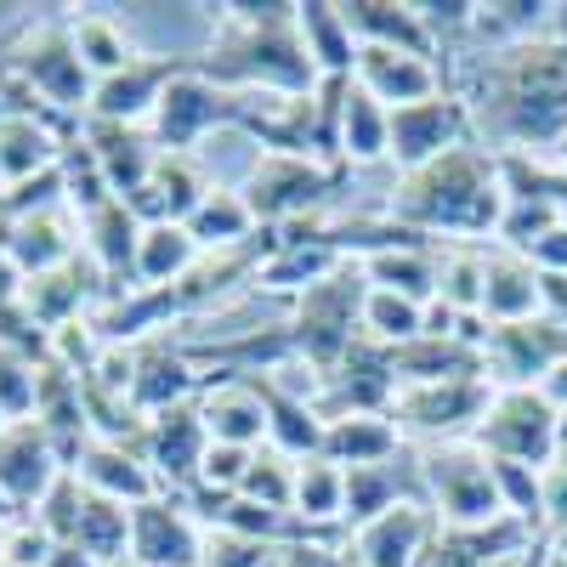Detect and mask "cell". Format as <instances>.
Here are the masks:
<instances>
[{"label": "cell", "mask_w": 567, "mask_h": 567, "mask_svg": "<svg viewBox=\"0 0 567 567\" xmlns=\"http://www.w3.org/2000/svg\"><path fill=\"white\" fill-rule=\"evenodd\" d=\"M567 528V460H550L539 471V539Z\"/></svg>", "instance_id": "44"}, {"label": "cell", "mask_w": 567, "mask_h": 567, "mask_svg": "<svg viewBox=\"0 0 567 567\" xmlns=\"http://www.w3.org/2000/svg\"><path fill=\"white\" fill-rule=\"evenodd\" d=\"M0 250L23 278H40L63 261L80 256V216L69 205H45L29 216H7L0 221Z\"/></svg>", "instance_id": "18"}, {"label": "cell", "mask_w": 567, "mask_h": 567, "mask_svg": "<svg viewBox=\"0 0 567 567\" xmlns=\"http://www.w3.org/2000/svg\"><path fill=\"white\" fill-rule=\"evenodd\" d=\"M210 187H216V176H210V165H205L199 154H159L154 176L142 182L125 205L136 210V221H142V227H159V221L187 227V216H194V210L205 205Z\"/></svg>", "instance_id": "21"}, {"label": "cell", "mask_w": 567, "mask_h": 567, "mask_svg": "<svg viewBox=\"0 0 567 567\" xmlns=\"http://www.w3.org/2000/svg\"><path fill=\"white\" fill-rule=\"evenodd\" d=\"M296 465H301V460L278 454V449H256L245 483H239V499L272 505V511H296Z\"/></svg>", "instance_id": "41"}, {"label": "cell", "mask_w": 567, "mask_h": 567, "mask_svg": "<svg viewBox=\"0 0 567 567\" xmlns=\"http://www.w3.org/2000/svg\"><path fill=\"white\" fill-rule=\"evenodd\" d=\"M205 80L239 97H307L318 69L301 40L296 7H210V45L194 63Z\"/></svg>", "instance_id": "3"}, {"label": "cell", "mask_w": 567, "mask_h": 567, "mask_svg": "<svg viewBox=\"0 0 567 567\" xmlns=\"http://www.w3.org/2000/svg\"><path fill=\"white\" fill-rule=\"evenodd\" d=\"M352 85L369 91L381 109H409V103H425V97H443L449 91L443 63L414 58V52H392V45H358Z\"/></svg>", "instance_id": "17"}, {"label": "cell", "mask_w": 567, "mask_h": 567, "mask_svg": "<svg viewBox=\"0 0 567 567\" xmlns=\"http://www.w3.org/2000/svg\"><path fill=\"white\" fill-rule=\"evenodd\" d=\"M187 233H194V245H199L205 256H216V250L250 245L256 233H261V221H256V210H250V199L239 194V187H233V182H216L210 194H205V205L187 216Z\"/></svg>", "instance_id": "34"}, {"label": "cell", "mask_w": 567, "mask_h": 567, "mask_svg": "<svg viewBox=\"0 0 567 567\" xmlns=\"http://www.w3.org/2000/svg\"><path fill=\"white\" fill-rule=\"evenodd\" d=\"M199 245L194 233L176 227V221H159V227H142L136 239V272H131V290H171V284H182L187 272L199 267Z\"/></svg>", "instance_id": "32"}, {"label": "cell", "mask_w": 567, "mask_h": 567, "mask_svg": "<svg viewBox=\"0 0 567 567\" xmlns=\"http://www.w3.org/2000/svg\"><path fill=\"white\" fill-rule=\"evenodd\" d=\"M363 296H369V278L358 261H341L323 284L301 290L290 301V341H296V363H307L312 374H329L347 347L363 336Z\"/></svg>", "instance_id": "4"}, {"label": "cell", "mask_w": 567, "mask_h": 567, "mask_svg": "<svg viewBox=\"0 0 567 567\" xmlns=\"http://www.w3.org/2000/svg\"><path fill=\"white\" fill-rule=\"evenodd\" d=\"M296 516L312 528H336L347 534V471L336 460H301L296 465Z\"/></svg>", "instance_id": "36"}, {"label": "cell", "mask_w": 567, "mask_h": 567, "mask_svg": "<svg viewBox=\"0 0 567 567\" xmlns=\"http://www.w3.org/2000/svg\"><path fill=\"white\" fill-rule=\"evenodd\" d=\"M363 336L381 341L386 352H398L414 336H425V307L409 296H392V290H369L363 296Z\"/></svg>", "instance_id": "39"}, {"label": "cell", "mask_w": 567, "mask_h": 567, "mask_svg": "<svg viewBox=\"0 0 567 567\" xmlns=\"http://www.w3.org/2000/svg\"><path fill=\"white\" fill-rule=\"evenodd\" d=\"M516 567H556V561H550V550H545V539H539V545H528L523 556H516Z\"/></svg>", "instance_id": "49"}, {"label": "cell", "mask_w": 567, "mask_h": 567, "mask_svg": "<svg viewBox=\"0 0 567 567\" xmlns=\"http://www.w3.org/2000/svg\"><path fill=\"white\" fill-rule=\"evenodd\" d=\"M437 261H443V245H414V250H381V256H363V278L369 290H392V296H409L420 307L437 301Z\"/></svg>", "instance_id": "35"}, {"label": "cell", "mask_w": 567, "mask_h": 567, "mask_svg": "<svg viewBox=\"0 0 567 567\" xmlns=\"http://www.w3.org/2000/svg\"><path fill=\"white\" fill-rule=\"evenodd\" d=\"M136 449H142V460L154 465V477L165 483V494L194 488L199 465H205V449H210V432H205V420H199V403H182V409L154 414L148 425H142Z\"/></svg>", "instance_id": "15"}, {"label": "cell", "mask_w": 567, "mask_h": 567, "mask_svg": "<svg viewBox=\"0 0 567 567\" xmlns=\"http://www.w3.org/2000/svg\"><path fill=\"white\" fill-rule=\"evenodd\" d=\"M205 392V374L199 363L187 358L182 341L171 336H154V341H142L136 347V374H131V409L142 420H154L165 409H182V403H194Z\"/></svg>", "instance_id": "16"}, {"label": "cell", "mask_w": 567, "mask_h": 567, "mask_svg": "<svg viewBox=\"0 0 567 567\" xmlns=\"http://www.w3.org/2000/svg\"><path fill=\"white\" fill-rule=\"evenodd\" d=\"M12 109H18V103H12V91H7V80H0V120H7Z\"/></svg>", "instance_id": "51"}, {"label": "cell", "mask_w": 567, "mask_h": 567, "mask_svg": "<svg viewBox=\"0 0 567 567\" xmlns=\"http://www.w3.org/2000/svg\"><path fill=\"white\" fill-rule=\"evenodd\" d=\"M63 471H69V460L40 420H12L7 432H0V499L18 516H29L45 494H52L63 483Z\"/></svg>", "instance_id": "11"}, {"label": "cell", "mask_w": 567, "mask_h": 567, "mask_svg": "<svg viewBox=\"0 0 567 567\" xmlns=\"http://www.w3.org/2000/svg\"><path fill=\"white\" fill-rule=\"evenodd\" d=\"M398 386H443V381H477L488 374L483 352L460 336H414L409 347L392 352Z\"/></svg>", "instance_id": "28"}, {"label": "cell", "mask_w": 567, "mask_h": 567, "mask_svg": "<svg viewBox=\"0 0 567 567\" xmlns=\"http://www.w3.org/2000/svg\"><path fill=\"white\" fill-rule=\"evenodd\" d=\"M187 69H194V63H176V58H136L131 69H120V74L97 80V91H91V109H85V120H109V125H142V131H148V120H154L159 97L171 91V80H176V74H187Z\"/></svg>", "instance_id": "19"}, {"label": "cell", "mask_w": 567, "mask_h": 567, "mask_svg": "<svg viewBox=\"0 0 567 567\" xmlns=\"http://www.w3.org/2000/svg\"><path fill=\"white\" fill-rule=\"evenodd\" d=\"M483 363L494 386H545V374L567 363V323L550 312L523 323H488Z\"/></svg>", "instance_id": "10"}, {"label": "cell", "mask_w": 567, "mask_h": 567, "mask_svg": "<svg viewBox=\"0 0 567 567\" xmlns=\"http://www.w3.org/2000/svg\"><path fill=\"white\" fill-rule=\"evenodd\" d=\"M80 125H58L45 114H29V109H12L0 120V194H12V187L45 176L63 165V148Z\"/></svg>", "instance_id": "22"}, {"label": "cell", "mask_w": 567, "mask_h": 567, "mask_svg": "<svg viewBox=\"0 0 567 567\" xmlns=\"http://www.w3.org/2000/svg\"><path fill=\"white\" fill-rule=\"evenodd\" d=\"M136 239H142V221L125 199H109L97 205L85 221H80V250L97 261V272L109 278L114 301L131 296V272H136Z\"/></svg>", "instance_id": "26"}, {"label": "cell", "mask_w": 567, "mask_h": 567, "mask_svg": "<svg viewBox=\"0 0 567 567\" xmlns=\"http://www.w3.org/2000/svg\"><path fill=\"white\" fill-rule=\"evenodd\" d=\"M392 165V109H381L369 91L347 85L341 109V171H374Z\"/></svg>", "instance_id": "33"}, {"label": "cell", "mask_w": 567, "mask_h": 567, "mask_svg": "<svg viewBox=\"0 0 567 567\" xmlns=\"http://www.w3.org/2000/svg\"><path fill=\"white\" fill-rule=\"evenodd\" d=\"M103 567H136V561H131V556H120V561H103Z\"/></svg>", "instance_id": "53"}, {"label": "cell", "mask_w": 567, "mask_h": 567, "mask_svg": "<svg viewBox=\"0 0 567 567\" xmlns=\"http://www.w3.org/2000/svg\"><path fill=\"white\" fill-rule=\"evenodd\" d=\"M545 550H550V561H561V567H567V528H561V534H550V539H545Z\"/></svg>", "instance_id": "50"}, {"label": "cell", "mask_w": 567, "mask_h": 567, "mask_svg": "<svg viewBox=\"0 0 567 567\" xmlns=\"http://www.w3.org/2000/svg\"><path fill=\"white\" fill-rule=\"evenodd\" d=\"M80 142L91 148V159H97L103 182L114 199H131L142 182L154 176L159 165V142L142 131V125H109V120H80Z\"/></svg>", "instance_id": "24"}, {"label": "cell", "mask_w": 567, "mask_h": 567, "mask_svg": "<svg viewBox=\"0 0 567 567\" xmlns=\"http://www.w3.org/2000/svg\"><path fill=\"white\" fill-rule=\"evenodd\" d=\"M488 567H516V556H505V561H488Z\"/></svg>", "instance_id": "54"}, {"label": "cell", "mask_w": 567, "mask_h": 567, "mask_svg": "<svg viewBox=\"0 0 567 567\" xmlns=\"http://www.w3.org/2000/svg\"><path fill=\"white\" fill-rule=\"evenodd\" d=\"M0 567H7V545H0Z\"/></svg>", "instance_id": "56"}, {"label": "cell", "mask_w": 567, "mask_h": 567, "mask_svg": "<svg viewBox=\"0 0 567 567\" xmlns=\"http://www.w3.org/2000/svg\"><path fill=\"white\" fill-rule=\"evenodd\" d=\"M341 165H323V159H307V154H256L239 194L250 199L256 221L267 233H284V227H301V221H318V210L336 199L341 187Z\"/></svg>", "instance_id": "6"}, {"label": "cell", "mask_w": 567, "mask_h": 567, "mask_svg": "<svg viewBox=\"0 0 567 567\" xmlns=\"http://www.w3.org/2000/svg\"><path fill=\"white\" fill-rule=\"evenodd\" d=\"M341 12L358 45H392V52H414L437 63V40L420 18V0H341Z\"/></svg>", "instance_id": "27"}, {"label": "cell", "mask_w": 567, "mask_h": 567, "mask_svg": "<svg viewBox=\"0 0 567 567\" xmlns=\"http://www.w3.org/2000/svg\"><path fill=\"white\" fill-rule=\"evenodd\" d=\"M432 545H437V511L425 499H409L386 516H374L347 539L358 567H425Z\"/></svg>", "instance_id": "13"}, {"label": "cell", "mask_w": 567, "mask_h": 567, "mask_svg": "<svg viewBox=\"0 0 567 567\" xmlns=\"http://www.w3.org/2000/svg\"><path fill=\"white\" fill-rule=\"evenodd\" d=\"M40 374H45V352H23L0 341V414L7 420H34L40 403Z\"/></svg>", "instance_id": "40"}, {"label": "cell", "mask_w": 567, "mask_h": 567, "mask_svg": "<svg viewBox=\"0 0 567 567\" xmlns=\"http://www.w3.org/2000/svg\"><path fill=\"white\" fill-rule=\"evenodd\" d=\"M545 312V278L523 250L488 245L483 250V318L488 323H523Z\"/></svg>", "instance_id": "25"}, {"label": "cell", "mask_w": 567, "mask_h": 567, "mask_svg": "<svg viewBox=\"0 0 567 567\" xmlns=\"http://www.w3.org/2000/svg\"><path fill=\"white\" fill-rule=\"evenodd\" d=\"M239 114H245L239 91H221L199 69H187V74L171 80V91L159 97V109L148 120V136L159 142V154H199L210 136L239 125Z\"/></svg>", "instance_id": "8"}, {"label": "cell", "mask_w": 567, "mask_h": 567, "mask_svg": "<svg viewBox=\"0 0 567 567\" xmlns=\"http://www.w3.org/2000/svg\"><path fill=\"white\" fill-rule=\"evenodd\" d=\"M556 425H561V409L539 386H494V403H488L471 443L494 460H516V465L545 471L556 460Z\"/></svg>", "instance_id": "9"}, {"label": "cell", "mask_w": 567, "mask_h": 567, "mask_svg": "<svg viewBox=\"0 0 567 567\" xmlns=\"http://www.w3.org/2000/svg\"><path fill=\"white\" fill-rule=\"evenodd\" d=\"M460 142H471V120H465V103L454 97V91L409 103V109H392V165H398V176L432 165L437 154L460 148Z\"/></svg>", "instance_id": "14"}, {"label": "cell", "mask_w": 567, "mask_h": 567, "mask_svg": "<svg viewBox=\"0 0 567 567\" xmlns=\"http://www.w3.org/2000/svg\"><path fill=\"white\" fill-rule=\"evenodd\" d=\"M69 34H74V52L91 69V80H109V74H120V69H131L142 58L125 18H120V7H80V12H69Z\"/></svg>", "instance_id": "30"}, {"label": "cell", "mask_w": 567, "mask_h": 567, "mask_svg": "<svg viewBox=\"0 0 567 567\" xmlns=\"http://www.w3.org/2000/svg\"><path fill=\"white\" fill-rule=\"evenodd\" d=\"M483 250L488 245H443L437 261V301L460 318H483Z\"/></svg>", "instance_id": "38"}, {"label": "cell", "mask_w": 567, "mask_h": 567, "mask_svg": "<svg viewBox=\"0 0 567 567\" xmlns=\"http://www.w3.org/2000/svg\"><path fill=\"white\" fill-rule=\"evenodd\" d=\"M69 471H74V483H80L85 494H103V499H120V505H148V499L165 494V483L154 477V465L142 460L136 443L91 437V443L69 460Z\"/></svg>", "instance_id": "20"}, {"label": "cell", "mask_w": 567, "mask_h": 567, "mask_svg": "<svg viewBox=\"0 0 567 567\" xmlns=\"http://www.w3.org/2000/svg\"><path fill=\"white\" fill-rule=\"evenodd\" d=\"M323 460H336L341 471H358V465H386L398 454H409L403 432L392 425V414H341L323 425Z\"/></svg>", "instance_id": "29"}, {"label": "cell", "mask_w": 567, "mask_h": 567, "mask_svg": "<svg viewBox=\"0 0 567 567\" xmlns=\"http://www.w3.org/2000/svg\"><path fill=\"white\" fill-rule=\"evenodd\" d=\"M523 256H528L545 278H567V221H556V227L545 233V239H534Z\"/></svg>", "instance_id": "46"}, {"label": "cell", "mask_w": 567, "mask_h": 567, "mask_svg": "<svg viewBox=\"0 0 567 567\" xmlns=\"http://www.w3.org/2000/svg\"><path fill=\"white\" fill-rule=\"evenodd\" d=\"M284 567H352V550L341 539H307L284 550Z\"/></svg>", "instance_id": "45"}, {"label": "cell", "mask_w": 567, "mask_h": 567, "mask_svg": "<svg viewBox=\"0 0 567 567\" xmlns=\"http://www.w3.org/2000/svg\"><path fill=\"white\" fill-rule=\"evenodd\" d=\"M465 103L471 142L494 159H561L567 154V34H534L494 52H460L443 69Z\"/></svg>", "instance_id": "1"}, {"label": "cell", "mask_w": 567, "mask_h": 567, "mask_svg": "<svg viewBox=\"0 0 567 567\" xmlns=\"http://www.w3.org/2000/svg\"><path fill=\"white\" fill-rule=\"evenodd\" d=\"M381 210L432 245H494L499 216H505L499 159L483 142H460L432 165L403 171Z\"/></svg>", "instance_id": "2"}, {"label": "cell", "mask_w": 567, "mask_h": 567, "mask_svg": "<svg viewBox=\"0 0 567 567\" xmlns=\"http://www.w3.org/2000/svg\"><path fill=\"white\" fill-rule=\"evenodd\" d=\"M539 392H545V398H550V403L567 414V363H556V369L545 374V386H539Z\"/></svg>", "instance_id": "47"}, {"label": "cell", "mask_w": 567, "mask_h": 567, "mask_svg": "<svg viewBox=\"0 0 567 567\" xmlns=\"http://www.w3.org/2000/svg\"><path fill=\"white\" fill-rule=\"evenodd\" d=\"M414 460H420L425 505L437 511L443 528H488V523H505V499H499V483H494V460L477 443L414 449Z\"/></svg>", "instance_id": "5"}, {"label": "cell", "mask_w": 567, "mask_h": 567, "mask_svg": "<svg viewBox=\"0 0 567 567\" xmlns=\"http://www.w3.org/2000/svg\"><path fill=\"white\" fill-rule=\"evenodd\" d=\"M301 40H307V58L318 69V80H352L358 63V34L341 12V0H301Z\"/></svg>", "instance_id": "31"}, {"label": "cell", "mask_w": 567, "mask_h": 567, "mask_svg": "<svg viewBox=\"0 0 567 567\" xmlns=\"http://www.w3.org/2000/svg\"><path fill=\"white\" fill-rule=\"evenodd\" d=\"M194 403H199V420H205L210 443L267 449V403H261V386L250 381V374H221V381L205 374V392Z\"/></svg>", "instance_id": "23"}, {"label": "cell", "mask_w": 567, "mask_h": 567, "mask_svg": "<svg viewBox=\"0 0 567 567\" xmlns=\"http://www.w3.org/2000/svg\"><path fill=\"white\" fill-rule=\"evenodd\" d=\"M7 516H18V511H12V505H7V499H0V523H7Z\"/></svg>", "instance_id": "52"}, {"label": "cell", "mask_w": 567, "mask_h": 567, "mask_svg": "<svg viewBox=\"0 0 567 567\" xmlns=\"http://www.w3.org/2000/svg\"><path fill=\"white\" fill-rule=\"evenodd\" d=\"M45 567H103V561H91V556H85V550H74V545H58Z\"/></svg>", "instance_id": "48"}, {"label": "cell", "mask_w": 567, "mask_h": 567, "mask_svg": "<svg viewBox=\"0 0 567 567\" xmlns=\"http://www.w3.org/2000/svg\"><path fill=\"white\" fill-rule=\"evenodd\" d=\"M494 403V381H443V386H398L392 398V425L403 432V443L414 449H437V443H471L477 425Z\"/></svg>", "instance_id": "7"}, {"label": "cell", "mask_w": 567, "mask_h": 567, "mask_svg": "<svg viewBox=\"0 0 567 567\" xmlns=\"http://www.w3.org/2000/svg\"><path fill=\"white\" fill-rule=\"evenodd\" d=\"M556 567H561V561H556Z\"/></svg>", "instance_id": "57"}, {"label": "cell", "mask_w": 567, "mask_h": 567, "mask_svg": "<svg viewBox=\"0 0 567 567\" xmlns=\"http://www.w3.org/2000/svg\"><path fill=\"white\" fill-rule=\"evenodd\" d=\"M69 545L85 550L91 561H120V556H131V505L103 499V494H85Z\"/></svg>", "instance_id": "37"}, {"label": "cell", "mask_w": 567, "mask_h": 567, "mask_svg": "<svg viewBox=\"0 0 567 567\" xmlns=\"http://www.w3.org/2000/svg\"><path fill=\"white\" fill-rule=\"evenodd\" d=\"M7 425H12V420H7V414H0V432H7Z\"/></svg>", "instance_id": "55"}, {"label": "cell", "mask_w": 567, "mask_h": 567, "mask_svg": "<svg viewBox=\"0 0 567 567\" xmlns=\"http://www.w3.org/2000/svg\"><path fill=\"white\" fill-rule=\"evenodd\" d=\"M250 460H256V449H233V443H210L205 449V465H199V477H194V488H210V494H239V483H245V471H250Z\"/></svg>", "instance_id": "43"}, {"label": "cell", "mask_w": 567, "mask_h": 567, "mask_svg": "<svg viewBox=\"0 0 567 567\" xmlns=\"http://www.w3.org/2000/svg\"><path fill=\"white\" fill-rule=\"evenodd\" d=\"M199 567H284V550L261 545V539H245V534H227V528H205Z\"/></svg>", "instance_id": "42"}, {"label": "cell", "mask_w": 567, "mask_h": 567, "mask_svg": "<svg viewBox=\"0 0 567 567\" xmlns=\"http://www.w3.org/2000/svg\"><path fill=\"white\" fill-rule=\"evenodd\" d=\"M199 556H205V523H194V511L176 494L131 505V561L136 567H199Z\"/></svg>", "instance_id": "12"}]
</instances>
